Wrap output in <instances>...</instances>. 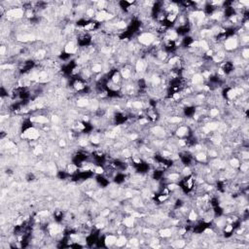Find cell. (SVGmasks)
I'll return each mask as SVG.
<instances>
[{"mask_svg":"<svg viewBox=\"0 0 249 249\" xmlns=\"http://www.w3.org/2000/svg\"><path fill=\"white\" fill-rule=\"evenodd\" d=\"M198 217V214L197 210H194V209H192V210H190V212H189V214H188V219H189V221H191V222L197 221Z\"/></svg>","mask_w":249,"mask_h":249,"instance_id":"obj_16","label":"cell"},{"mask_svg":"<svg viewBox=\"0 0 249 249\" xmlns=\"http://www.w3.org/2000/svg\"><path fill=\"white\" fill-rule=\"evenodd\" d=\"M224 49L226 51L229 52H234L235 49L238 47V39L237 36H231V37L227 38L224 42Z\"/></svg>","mask_w":249,"mask_h":249,"instance_id":"obj_3","label":"cell"},{"mask_svg":"<svg viewBox=\"0 0 249 249\" xmlns=\"http://www.w3.org/2000/svg\"><path fill=\"white\" fill-rule=\"evenodd\" d=\"M204 78L202 77V75L200 73H195L191 78V84L194 86H201L204 83Z\"/></svg>","mask_w":249,"mask_h":249,"instance_id":"obj_6","label":"cell"},{"mask_svg":"<svg viewBox=\"0 0 249 249\" xmlns=\"http://www.w3.org/2000/svg\"><path fill=\"white\" fill-rule=\"evenodd\" d=\"M171 246H173V247H184L185 246V241L184 240H175L173 241V243L171 244Z\"/></svg>","mask_w":249,"mask_h":249,"instance_id":"obj_19","label":"cell"},{"mask_svg":"<svg viewBox=\"0 0 249 249\" xmlns=\"http://www.w3.org/2000/svg\"><path fill=\"white\" fill-rule=\"evenodd\" d=\"M241 58L243 59H245V61L249 58V49L248 48L245 47L241 50Z\"/></svg>","mask_w":249,"mask_h":249,"instance_id":"obj_18","label":"cell"},{"mask_svg":"<svg viewBox=\"0 0 249 249\" xmlns=\"http://www.w3.org/2000/svg\"><path fill=\"white\" fill-rule=\"evenodd\" d=\"M230 165H231V167H233V168H238L240 165V159L237 157H233L230 160Z\"/></svg>","mask_w":249,"mask_h":249,"instance_id":"obj_15","label":"cell"},{"mask_svg":"<svg viewBox=\"0 0 249 249\" xmlns=\"http://www.w3.org/2000/svg\"><path fill=\"white\" fill-rule=\"evenodd\" d=\"M126 243H127V237H126L125 235H120V237L117 238V242H116V245H117L118 247L125 246Z\"/></svg>","mask_w":249,"mask_h":249,"instance_id":"obj_17","label":"cell"},{"mask_svg":"<svg viewBox=\"0 0 249 249\" xmlns=\"http://www.w3.org/2000/svg\"><path fill=\"white\" fill-rule=\"evenodd\" d=\"M95 172L97 174H98V175H102V174H104V172H105V170H104V167H95Z\"/></svg>","mask_w":249,"mask_h":249,"instance_id":"obj_20","label":"cell"},{"mask_svg":"<svg viewBox=\"0 0 249 249\" xmlns=\"http://www.w3.org/2000/svg\"><path fill=\"white\" fill-rule=\"evenodd\" d=\"M78 52V47H77V45L75 44V42L74 41H68L67 42V44L65 45V47H64V53L65 54H67V55H75L76 53Z\"/></svg>","mask_w":249,"mask_h":249,"instance_id":"obj_4","label":"cell"},{"mask_svg":"<svg viewBox=\"0 0 249 249\" xmlns=\"http://www.w3.org/2000/svg\"><path fill=\"white\" fill-rule=\"evenodd\" d=\"M51 120H52L53 123H55V124H56V123L59 122V117H58V116H56V115H53Z\"/></svg>","mask_w":249,"mask_h":249,"instance_id":"obj_22","label":"cell"},{"mask_svg":"<svg viewBox=\"0 0 249 249\" xmlns=\"http://www.w3.org/2000/svg\"><path fill=\"white\" fill-rule=\"evenodd\" d=\"M117 242V237L114 235H108L104 238V243L107 247H111L113 245H116Z\"/></svg>","mask_w":249,"mask_h":249,"instance_id":"obj_7","label":"cell"},{"mask_svg":"<svg viewBox=\"0 0 249 249\" xmlns=\"http://www.w3.org/2000/svg\"><path fill=\"white\" fill-rule=\"evenodd\" d=\"M155 35L152 34L150 32H143L138 36V42L140 43V45L142 46H150L151 44L154 43Z\"/></svg>","mask_w":249,"mask_h":249,"instance_id":"obj_2","label":"cell"},{"mask_svg":"<svg viewBox=\"0 0 249 249\" xmlns=\"http://www.w3.org/2000/svg\"><path fill=\"white\" fill-rule=\"evenodd\" d=\"M122 79L123 78H122L121 73L118 72V71H115L114 73H113V75L111 76V81L113 83H115V84H117V85H120Z\"/></svg>","mask_w":249,"mask_h":249,"instance_id":"obj_12","label":"cell"},{"mask_svg":"<svg viewBox=\"0 0 249 249\" xmlns=\"http://www.w3.org/2000/svg\"><path fill=\"white\" fill-rule=\"evenodd\" d=\"M22 137L28 140H37L40 137V131L35 127H30L25 129L24 134H22Z\"/></svg>","mask_w":249,"mask_h":249,"instance_id":"obj_1","label":"cell"},{"mask_svg":"<svg viewBox=\"0 0 249 249\" xmlns=\"http://www.w3.org/2000/svg\"><path fill=\"white\" fill-rule=\"evenodd\" d=\"M76 104H77L78 107H81V108H85L89 106V99L87 98L86 97H82L80 98H78L77 102H76Z\"/></svg>","mask_w":249,"mask_h":249,"instance_id":"obj_9","label":"cell"},{"mask_svg":"<svg viewBox=\"0 0 249 249\" xmlns=\"http://www.w3.org/2000/svg\"><path fill=\"white\" fill-rule=\"evenodd\" d=\"M134 222H135V218L132 216H128V217H126L124 219V221H123V224L127 229H131L134 226Z\"/></svg>","mask_w":249,"mask_h":249,"instance_id":"obj_8","label":"cell"},{"mask_svg":"<svg viewBox=\"0 0 249 249\" xmlns=\"http://www.w3.org/2000/svg\"><path fill=\"white\" fill-rule=\"evenodd\" d=\"M92 73H95V74H98V73H101L102 70H103V67H102V65L100 64H98V62H95L94 64L92 65Z\"/></svg>","mask_w":249,"mask_h":249,"instance_id":"obj_14","label":"cell"},{"mask_svg":"<svg viewBox=\"0 0 249 249\" xmlns=\"http://www.w3.org/2000/svg\"><path fill=\"white\" fill-rule=\"evenodd\" d=\"M65 145H66V142L64 139H61V140H59V146H61V147H64Z\"/></svg>","mask_w":249,"mask_h":249,"instance_id":"obj_23","label":"cell"},{"mask_svg":"<svg viewBox=\"0 0 249 249\" xmlns=\"http://www.w3.org/2000/svg\"><path fill=\"white\" fill-rule=\"evenodd\" d=\"M129 243H131L132 246H137V245L139 244V241H138V240H136V238H131V240H129Z\"/></svg>","mask_w":249,"mask_h":249,"instance_id":"obj_21","label":"cell"},{"mask_svg":"<svg viewBox=\"0 0 249 249\" xmlns=\"http://www.w3.org/2000/svg\"><path fill=\"white\" fill-rule=\"evenodd\" d=\"M196 160L200 162H205L207 161V154L205 152L200 151L196 154Z\"/></svg>","mask_w":249,"mask_h":249,"instance_id":"obj_11","label":"cell"},{"mask_svg":"<svg viewBox=\"0 0 249 249\" xmlns=\"http://www.w3.org/2000/svg\"><path fill=\"white\" fill-rule=\"evenodd\" d=\"M160 235L162 237H164V238H167V237H170L171 235H172V231H171V229H169V228H164L162 230L160 231Z\"/></svg>","mask_w":249,"mask_h":249,"instance_id":"obj_13","label":"cell"},{"mask_svg":"<svg viewBox=\"0 0 249 249\" xmlns=\"http://www.w3.org/2000/svg\"><path fill=\"white\" fill-rule=\"evenodd\" d=\"M189 127L187 126H179L177 128V129L175 131V135L177 137H185L189 134Z\"/></svg>","mask_w":249,"mask_h":249,"instance_id":"obj_5","label":"cell"},{"mask_svg":"<svg viewBox=\"0 0 249 249\" xmlns=\"http://www.w3.org/2000/svg\"><path fill=\"white\" fill-rule=\"evenodd\" d=\"M65 171L69 174H75L78 171V167L75 164H67L65 167Z\"/></svg>","mask_w":249,"mask_h":249,"instance_id":"obj_10","label":"cell"}]
</instances>
